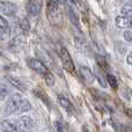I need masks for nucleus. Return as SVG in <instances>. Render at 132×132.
Instances as JSON below:
<instances>
[{
    "label": "nucleus",
    "instance_id": "obj_1",
    "mask_svg": "<svg viewBox=\"0 0 132 132\" xmlns=\"http://www.w3.org/2000/svg\"><path fill=\"white\" fill-rule=\"evenodd\" d=\"M59 57H60V60H62V64H63V67L65 68L67 72L70 73H74V63H73V59L71 57L70 52L67 51V49L62 46L59 49Z\"/></svg>",
    "mask_w": 132,
    "mask_h": 132
},
{
    "label": "nucleus",
    "instance_id": "obj_2",
    "mask_svg": "<svg viewBox=\"0 0 132 132\" xmlns=\"http://www.w3.org/2000/svg\"><path fill=\"white\" fill-rule=\"evenodd\" d=\"M21 96L19 94H13L11 97L8 98L6 105H5V115L9 116V115H13L16 112V109L19 107V103H20Z\"/></svg>",
    "mask_w": 132,
    "mask_h": 132
},
{
    "label": "nucleus",
    "instance_id": "obj_3",
    "mask_svg": "<svg viewBox=\"0 0 132 132\" xmlns=\"http://www.w3.org/2000/svg\"><path fill=\"white\" fill-rule=\"evenodd\" d=\"M28 66H29L31 70L36 71L37 73H39V74H45L46 72H48V67H46V65L44 64L42 60L37 59V58H30V59H28Z\"/></svg>",
    "mask_w": 132,
    "mask_h": 132
},
{
    "label": "nucleus",
    "instance_id": "obj_4",
    "mask_svg": "<svg viewBox=\"0 0 132 132\" xmlns=\"http://www.w3.org/2000/svg\"><path fill=\"white\" fill-rule=\"evenodd\" d=\"M18 130H29L34 126V119L30 116H22L16 121Z\"/></svg>",
    "mask_w": 132,
    "mask_h": 132
},
{
    "label": "nucleus",
    "instance_id": "obj_5",
    "mask_svg": "<svg viewBox=\"0 0 132 132\" xmlns=\"http://www.w3.org/2000/svg\"><path fill=\"white\" fill-rule=\"evenodd\" d=\"M115 26L121 29H131V18H126V16H117L115 19Z\"/></svg>",
    "mask_w": 132,
    "mask_h": 132
},
{
    "label": "nucleus",
    "instance_id": "obj_6",
    "mask_svg": "<svg viewBox=\"0 0 132 132\" xmlns=\"http://www.w3.org/2000/svg\"><path fill=\"white\" fill-rule=\"evenodd\" d=\"M15 11L16 8L13 4L7 1H0V13L6 14V15H13Z\"/></svg>",
    "mask_w": 132,
    "mask_h": 132
},
{
    "label": "nucleus",
    "instance_id": "obj_7",
    "mask_svg": "<svg viewBox=\"0 0 132 132\" xmlns=\"http://www.w3.org/2000/svg\"><path fill=\"white\" fill-rule=\"evenodd\" d=\"M2 130L4 131H8V132H13V131H18V125H16L15 121H11V119H5L0 123Z\"/></svg>",
    "mask_w": 132,
    "mask_h": 132
},
{
    "label": "nucleus",
    "instance_id": "obj_8",
    "mask_svg": "<svg viewBox=\"0 0 132 132\" xmlns=\"http://www.w3.org/2000/svg\"><path fill=\"white\" fill-rule=\"evenodd\" d=\"M30 109H31V103H30L28 100H26V98H21L15 114H22V112H27V111H29Z\"/></svg>",
    "mask_w": 132,
    "mask_h": 132
},
{
    "label": "nucleus",
    "instance_id": "obj_9",
    "mask_svg": "<svg viewBox=\"0 0 132 132\" xmlns=\"http://www.w3.org/2000/svg\"><path fill=\"white\" fill-rule=\"evenodd\" d=\"M27 12L30 15H37L39 13V5L36 0H29L27 4Z\"/></svg>",
    "mask_w": 132,
    "mask_h": 132
},
{
    "label": "nucleus",
    "instance_id": "obj_10",
    "mask_svg": "<svg viewBox=\"0 0 132 132\" xmlns=\"http://www.w3.org/2000/svg\"><path fill=\"white\" fill-rule=\"evenodd\" d=\"M80 73H81L82 78H84L86 81L93 82V80H94V74H93V72H92V71L89 70L88 67H85V66H82V67L80 68Z\"/></svg>",
    "mask_w": 132,
    "mask_h": 132
},
{
    "label": "nucleus",
    "instance_id": "obj_11",
    "mask_svg": "<svg viewBox=\"0 0 132 132\" xmlns=\"http://www.w3.org/2000/svg\"><path fill=\"white\" fill-rule=\"evenodd\" d=\"M105 80H107V84H109V86L111 87V88L117 89V87H118V81H117L116 77H115L114 74H109V73H108L107 77H105Z\"/></svg>",
    "mask_w": 132,
    "mask_h": 132
},
{
    "label": "nucleus",
    "instance_id": "obj_12",
    "mask_svg": "<svg viewBox=\"0 0 132 132\" xmlns=\"http://www.w3.org/2000/svg\"><path fill=\"white\" fill-rule=\"evenodd\" d=\"M58 101H59V104L62 105L65 110H68V111H70V110H72V104H71V102L65 97V96L59 95V96H58Z\"/></svg>",
    "mask_w": 132,
    "mask_h": 132
},
{
    "label": "nucleus",
    "instance_id": "obj_13",
    "mask_svg": "<svg viewBox=\"0 0 132 132\" xmlns=\"http://www.w3.org/2000/svg\"><path fill=\"white\" fill-rule=\"evenodd\" d=\"M24 42H26V37L23 36V35H18L16 37H14V38L12 39L11 45L12 46H20V45H22Z\"/></svg>",
    "mask_w": 132,
    "mask_h": 132
},
{
    "label": "nucleus",
    "instance_id": "obj_14",
    "mask_svg": "<svg viewBox=\"0 0 132 132\" xmlns=\"http://www.w3.org/2000/svg\"><path fill=\"white\" fill-rule=\"evenodd\" d=\"M121 14L123 16H126V18H132V6L131 5L123 6L121 9Z\"/></svg>",
    "mask_w": 132,
    "mask_h": 132
},
{
    "label": "nucleus",
    "instance_id": "obj_15",
    "mask_svg": "<svg viewBox=\"0 0 132 132\" xmlns=\"http://www.w3.org/2000/svg\"><path fill=\"white\" fill-rule=\"evenodd\" d=\"M44 75V80H45V84L48 85V86H53L55 85V77H53L52 73H50L48 71V72L45 73Z\"/></svg>",
    "mask_w": 132,
    "mask_h": 132
},
{
    "label": "nucleus",
    "instance_id": "obj_16",
    "mask_svg": "<svg viewBox=\"0 0 132 132\" xmlns=\"http://www.w3.org/2000/svg\"><path fill=\"white\" fill-rule=\"evenodd\" d=\"M7 80H8V81L11 82V84L13 85L14 87H16V88L21 89V90H23V89H24V87H23V85L21 84V82L19 81L18 79H15V78H12V77H7Z\"/></svg>",
    "mask_w": 132,
    "mask_h": 132
},
{
    "label": "nucleus",
    "instance_id": "obj_17",
    "mask_svg": "<svg viewBox=\"0 0 132 132\" xmlns=\"http://www.w3.org/2000/svg\"><path fill=\"white\" fill-rule=\"evenodd\" d=\"M20 28L23 30V31H28V30L30 29V24H29V21L27 20V19H22V20L20 21Z\"/></svg>",
    "mask_w": 132,
    "mask_h": 132
},
{
    "label": "nucleus",
    "instance_id": "obj_18",
    "mask_svg": "<svg viewBox=\"0 0 132 132\" xmlns=\"http://www.w3.org/2000/svg\"><path fill=\"white\" fill-rule=\"evenodd\" d=\"M7 94H8V89H7V87L5 86L4 84H0V102L6 97Z\"/></svg>",
    "mask_w": 132,
    "mask_h": 132
},
{
    "label": "nucleus",
    "instance_id": "obj_19",
    "mask_svg": "<svg viewBox=\"0 0 132 132\" xmlns=\"http://www.w3.org/2000/svg\"><path fill=\"white\" fill-rule=\"evenodd\" d=\"M68 18H70V20L72 21V23H74L75 26H78V23H79V21H78V16L72 9H68Z\"/></svg>",
    "mask_w": 132,
    "mask_h": 132
},
{
    "label": "nucleus",
    "instance_id": "obj_20",
    "mask_svg": "<svg viewBox=\"0 0 132 132\" xmlns=\"http://www.w3.org/2000/svg\"><path fill=\"white\" fill-rule=\"evenodd\" d=\"M96 59H97V64H98V66H100L101 68H108L107 62H105L102 57H98V56H97V57H96Z\"/></svg>",
    "mask_w": 132,
    "mask_h": 132
},
{
    "label": "nucleus",
    "instance_id": "obj_21",
    "mask_svg": "<svg viewBox=\"0 0 132 132\" xmlns=\"http://www.w3.org/2000/svg\"><path fill=\"white\" fill-rule=\"evenodd\" d=\"M7 30H5V28L2 30H0V39H7L9 36V29L6 28Z\"/></svg>",
    "mask_w": 132,
    "mask_h": 132
},
{
    "label": "nucleus",
    "instance_id": "obj_22",
    "mask_svg": "<svg viewBox=\"0 0 132 132\" xmlns=\"http://www.w3.org/2000/svg\"><path fill=\"white\" fill-rule=\"evenodd\" d=\"M53 128H55V130H56V131L60 132V131L64 130V124H63L62 122L57 121V122H55V123H53Z\"/></svg>",
    "mask_w": 132,
    "mask_h": 132
},
{
    "label": "nucleus",
    "instance_id": "obj_23",
    "mask_svg": "<svg viewBox=\"0 0 132 132\" xmlns=\"http://www.w3.org/2000/svg\"><path fill=\"white\" fill-rule=\"evenodd\" d=\"M6 29V28H8V22H7V20L4 18V16L0 15V29Z\"/></svg>",
    "mask_w": 132,
    "mask_h": 132
},
{
    "label": "nucleus",
    "instance_id": "obj_24",
    "mask_svg": "<svg viewBox=\"0 0 132 132\" xmlns=\"http://www.w3.org/2000/svg\"><path fill=\"white\" fill-rule=\"evenodd\" d=\"M96 79H97V81H98V84L101 85V86L104 88V87H107V80L105 79H103V77L101 74H97V77H96Z\"/></svg>",
    "mask_w": 132,
    "mask_h": 132
},
{
    "label": "nucleus",
    "instance_id": "obj_25",
    "mask_svg": "<svg viewBox=\"0 0 132 132\" xmlns=\"http://www.w3.org/2000/svg\"><path fill=\"white\" fill-rule=\"evenodd\" d=\"M126 62H128V64H129V65H131V66H132V52L128 55V57H126Z\"/></svg>",
    "mask_w": 132,
    "mask_h": 132
},
{
    "label": "nucleus",
    "instance_id": "obj_26",
    "mask_svg": "<svg viewBox=\"0 0 132 132\" xmlns=\"http://www.w3.org/2000/svg\"><path fill=\"white\" fill-rule=\"evenodd\" d=\"M125 112H126V114H128L130 117H132V109H126Z\"/></svg>",
    "mask_w": 132,
    "mask_h": 132
},
{
    "label": "nucleus",
    "instance_id": "obj_27",
    "mask_svg": "<svg viewBox=\"0 0 132 132\" xmlns=\"http://www.w3.org/2000/svg\"><path fill=\"white\" fill-rule=\"evenodd\" d=\"M131 29H132V18H131Z\"/></svg>",
    "mask_w": 132,
    "mask_h": 132
},
{
    "label": "nucleus",
    "instance_id": "obj_28",
    "mask_svg": "<svg viewBox=\"0 0 132 132\" xmlns=\"http://www.w3.org/2000/svg\"><path fill=\"white\" fill-rule=\"evenodd\" d=\"M130 5H131V6H132V0H130Z\"/></svg>",
    "mask_w": 132,
    "mask_h": 132
}]
</instances>
